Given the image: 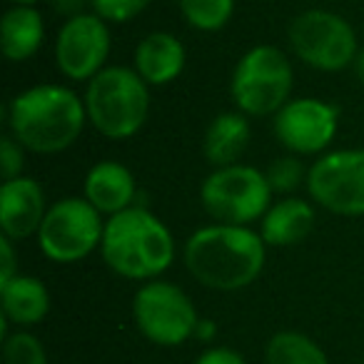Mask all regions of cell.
<instances>
[{
  "label": "cell",
  "instance_id": "1",
  "mask_svg": "<svg viewBox=\"0 0 364 364\" xmlns=\"http://www.w3.org/2000/svg\"><path fill=\"white\" fill-rule=\"evenodd\" d=\"M182 259L203 287L237 292L262 274L267 245L259 230L215 223L190 235L182 247Z\"/></svg>",
  "mask_w": 364,
  "mask_h": 364
},
{
  "label": "cell",
  "instance_id": "2",
  "mask_svg": "<svg viewBox=\"0 0 364 364\" xmlns=\"http://www.w3.org/2000/svg\"><path fill=\"white\" fill-rule=\"evenodd\" d=\"M85 125V100L65 85L55 82L33 85L8 102L11 135L26 150L38 155L65 152L77 142Z\"/></svg>",
  "mask_w": 364,
  "mask_h": 364
},
{
  "label": "cell",
  "instance_id": "3",
  "mask_svg": "<svg viewBox=\"0 0 364 364\" xmlns=\"http://www.w3.org/2000/svg\"><path fill=\"white\" fill-rule=\"evenodd\" d=\"M175 237L170 228L145 208L122 210L105 220L100 255L117 277L150 282L175 262Z\"/></svg>",
  "mask_w": 364,
  "mask_h": 364
},
{
  "label": "cell",
  "instance_id": "4",
  "mask_svg": "<svg viewBox=\"0 0 364 364\" xmlns=\"http://www.w3.org/2000/svg\"><path fill=\"white\" fill-rule=\"evenodd\" d=\"M87 122L107 140L137 135L150 115V85L135 68L107 65L85 87Z\"/></svg>",
  "mask_w": 364,
  "mask_h": 364
},
{
  "label": "cell",
  "instance_id": "5",
  "mask_svg": "<svg viewBox=\"0 0 364 364\" xmlns=\"http://www.w3.org/2000/svg\"><path fill=\"white\" fill-rule=\"evenodd\" d=\"M294 70L277 46H255L237 60L230 77V95L247 117L277 115L292 100Z\"/></svg>",
  "mask_w": 364,
  "mask_h": 364
},
{
  "label": "cell",
  "instance_id": "6",
  "mask_svg": "<svg viewBox=\"0 0 364 364\" xmlns=\"http://www.w3.org/2000/svg\"><path fill=\"white\" fill-rule=\"evenodd\" d=\"M272 185L267 175L252 165L215 167L200 185V203L205 213L220 225H242L264 218L272 205Z\"/></svg>",
  "mask_w": 364,
  "mask_h": 364
},
{
  "label": "cell",
  "instance_id": "7",
  "mask_svg": "<svg viewBox=\"0 0 364 364\" xmlns=\"http://www.w3.org/2000/svg\"><path fill=\"white\" fill-rule=\"evenodd\" d=\"M132 322L147 342L180 347L195 339L200 314L185 289L157 277L137 287L132 297Z\"/></svg>",
  "mask_w": 364,
  "mask_h": 364
},
{
  "label": "cell",
  "instance_id": "8",
  "mask_svg": "<svg viewBox=\"0 0 364 364\" xmlns=\"http://www.w3.org/2000/svg\"><path fill=\"white\" fill-rule=\"evenodd\" d=\"M287 41L294 58L319 73H339L352 68L359 41L352 23L332 11H304L292 18Z\"/></svg>",
  "mask_w": 364,
  "mask_h": 364
},
{
  "label": "cell",
  "instance_id": "9",
  "mask_svg": "<svg viewBox=\"0 0 364 364\" xmlns=\"http://www.w3.org/2000/svg\"><path fill=\"white\" fill-rule=\"evenodd\" d=\"M105 220L85 198H63L46 213L38 245L50 262L73 264L100 250Z\"/></svg>",
  "mask_w": 364,
  "mask_h": 364
},
{
  "label": "cell",
  "instance_id": "10",
  "mask_svg": "<svg viewBox=\"0 0 364 364\" xmlns=\"http://www.w3.org/2000/svg\"><path fill=\"white\" fill-rule=\"evenodd\" d=\"M314 205L342 218L364 215V150H329L307 167Z\"/></svg>",
  "mask_w": 364,
  "mask_h": 364
},
{
  "label": "cell",
  "instance_id": "11",
  "mask_svg": "<svg viewBox=\"0 0 364 364\" xmlns=\"http://www.w3.org/2000/svg\"><path fill=\"white\" fill-rule=\"evenodd\" d=\"M272 130L292 155H324L339 132V107L322 97H292L272 117Z\"/></svg>",
  "mask_w": 364,
  "mask_h": 364
},
{
  "label": "cell",
  "instance_id": "12",
  "mask_svg": "<svg viewBox=\"0 0 364 364\" xmlns=\"http://www.w3.org/2000/svg\"><path fill=\"white\" fill-rule=\"evenodd\" d=\"M110 28L97 13H82L60 26L55 38V65L73 82H90L107 68Z\"/></svg>",
  "mask_w": 364,
  "mask_h": 364
},
{
  "label": "cell",
  "instance_id": "13",
  "mask_svg": "<svg viewBox=\"0 0 364 364\" xmlns=\"http://www.w3.org/2000/svg\"><path fill=\"white\" fill-rule=\"evenodd\" d=\"M48 213L46 193L36 177H13L0 188V232L21 242L38 235Z\"/></svg>",
  "mask_w": 364,
  "mask_h": 364
},
{
  "label": "cell",
  "instance_id": "14",
  "mask_svg": "<svg viewBox=\"0 0 364 364\" xmlns=\"http://www.w3.org/2000/svg\"><path fill=\"white\" fill-rule=\"evenodd\" d=\"M137 195L135 175L117 160H100L87 170L82 182V198L92 205L100 215L122 213L132 208Z\"/></svg>",
  "mask_w": 364,
  "mask_h": 364
},
{
  "label": "cell",
  "instance_id": "15",
  "mask_svg": "<svg viewBox=\"0 0 364 364\" xmlns=\"http://www.w3.org/2000/svg\"><path fill=\"white\" fill-rule=\"evenodd\" d=\"M185 63H188L185 46L180 38L165 31H155L142 38L132 55V68L150 87H165L175 82L185 70Z\"/></svg>",
  "mask_w": 364,
  "mask_h": 364
},
{
  "label": "cell",
  "instance_id": "16",
  "mask_svg": "<svg viewBox=\"0 0 364 364\" xmlns=\"http://www.w3.org/2000/svg\"><path fill=\"white\" fill-rule=\"evenodd\" d=\"M314 223H317V213L312 203L287 195L269 205L264 218L259 220V235L267 247H294L309 237Z\"/></svg>",
  "mask_w": 364,
  "mask_h": 364
},
{
  "label": "cell",
  "instance_id": "17",
  "mask_svg": "<svg viewBox=\"0 0 364 364\" xmlns=\"http://www.w3.org/2000/svg\"><path fill=\"white\" fill-rule=\"evenodd\" d=\"M50 312V292L33 274L18 272L13 279L0 284V317H6L18 329L41 324Z\"/></svg>",
  "mask_w": 364,
  "mask_h": 364
},
{
  "label": "cell",
  "instance_id": "18",
  "mask_svg": "<svg viewBox=\"0 0 364 364\" xmlns=\"http://www.w3.org/2000/svg\"><path fill=\"white\" fill-rule=\"evenodd\" d=\"M252 130L245 112H220L213 117L203 137V155L213 167L237 165L247 152Z\"/></svg>",
  "mask_w": 364,
  "mask_h": 364
},
{
  "label": "cell",
  "instance_id": "19",
  "mask_svg": "<svg viewBox=\"0 0 364 364\" xmlns=\"http://www.w3.org/2000/svg\"><path fill=\"white\" fill-rule=\"evenodd\" d=\"M46 43V21L36 6H13L0 21V50L11 63H26Z\"/></svg>",
  "mask_w": 364,
  "mask_h": 364
},
{
  "label": "cell",
  "instance_id": "20",
  "mask_svg": "<svg viewBox=\"0 0 364 364\" xmlns=\"http://www.w3.org/2000/svg\"><path fill=\"white\" fill-rule=\"evenodd\" d=\"M264 364H329V359L312 337L284 329L269 337L264 347Z\"/></svg>",
  "mask_w": 364,
  "mask_h": 364
},
{
  "label": "cell",
  "instance_id": "21",
  "mask_svg": "<svg viewBox=\"0 0 364 364\" xmlns=\"http://www.w3.org/2000/svg\"><path fill=\"white\" fill-rule=\"evenodd\" d=\"M182 18L200 33H218L232 21L235 0H177Z\"/></svg>",
  "mask_w": 364,
  "mask_h": 364
},
{
  "label": "cell",
  "instance_id": "22",
  "mask_svg": "<svg viewBox=\"0 0 364 364\" xmlns=\"http://www.w3.org/2000/svg\"><path fill=\"white\" fill-rule=\"evenodd\" d=\"M3 364H50L43 342L31 329H16L3 337Z\"/></svg>",
  "mask_w": 364,
  "mask_h": 364
},
{
  "label": "cell",
  "instance_id": "23",
  "mask_svg": "<svg viewBox=\"0 0 364 364\" xmlns=\"http://www.w3.org/2000/svg\"><path fill=\"white\" fill-rule=\"evenodd\" d=\"M307 172L302 165V160H299V155H282L277 157V160L269 162V167L264 170V175H267L269 185H272V193L274 195H292L294 190L302 185V182H307Z\"/></svg>",
  "mask_w": 364,
  "mask_h": 364
},
{
  "label": "cell",
  "instance_id": "24",
  "mask_svg": "<svg viewBox=\"0 0 364 364\" xmlns=\"http://www.w3.org/2000/svg\"><path fill=\"white\" fill-rule=\"evenodd\" d=\"M150 6V0H92V13L107 23H130L140 16L145 8Z\"/></svg>",
  "mask_w": 364,
  "mask_h": 364
},
{
  "label": "cell",
  "instance_id": "25",
  "mask_svg": "<svg viewBox=\"0 0 364 364\" xmlns=\"http://www.w3.org/2000/svg\"><path fill=\"white\" fill-rule=\"evenodd\" d=\"M26 167V147L8 132L0 137V170H3V182L23 175Z\"/></svg>",
  "mask_w": 364,
  "mask_h": 364
},
{
  "label": "cell",
  "instance_id": "26",
  "mask_svg": "<svg viewBox=\"0 0 364 364\" xmlns=\"http://www.w3.org/2000/svg\"><path fill=\"white\" fill-rule=\"evenodd\" d=\"M193 364H247V359L232 347H208Z\"/></svg>",
  "mask_w": 364,
  "mask_h": 364
},
{
  "label": "cell",
  "instance_id": "27",
  "mask_svg": "<svg viewBox=\"0 0 364 364\" xmlns=\"http://www.w3.org/2000/svg\"><path fill=\"white\" fill-rule=\"evenodd\" d=\"M18 274V255L16 242L11 237H0V284Z\"/></svg>",
  "mask_w": 364,
  "mask_h": 364
},
{
  "label": "cell",
  "instance_id": "28",
  "mask_svg": "<svg viewBox=\"0 0 364 364\" xmlns=\"http://www.w3.org/2000/svg\"><path fill=\"white\" fill-rule=\"evenodd\" d=\"M50 8L58 16L70 21V18H77V16H82V13H90L92 0H50Z\"/></svg>",
  "mask_w": 364,
  "mask_h": 364
},
{
  "label": "cell",
  "instance_id": "29",
  "mask_svg": "<svg viewBox=\"0 0 364 364\" xmlns=\"http://www.w3.org/2000/svg\"><path fill=\"white\" fill-rule=\"evenodd\" d=\"M215 337H218V324L210 317H200L198 329H195V339H200V342H213Z\"/></svg>",
  "mask_w": 364,
  "mask_h": 364
},
{
  "label": "cell",
  "instance_id": "30",
  "mask_svg": "<svg viewBox=\"0 0 364 364\" xmlns=\"http://www.w3.org/2000/svg\"><path fill=\"white\" fill-rule=\"evenodd\" d=\"M352 70H354V75L359 77V82L364 85V48H359L357 58H354V63H352Z\"/></svg>",
  "mask_w": 364,
  "mask_h": 364
},
{
  "label": "cell",
  "instance_id": "31",
  "mask_svg": "<svg viewBox=\"0 0 364 364\" xmlns=\"http://www.w3.org/2000/svg\"><path fill=\"white\" fill-rule=\"evenodd\" d=\"M16 6H36V3H41V0H13Z\"/></svg>",
  "mask_w": 364,
  "mask_h": 364
}]
</instances>
